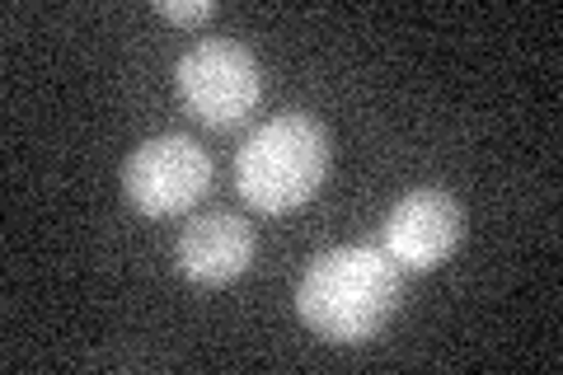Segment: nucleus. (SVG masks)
<instances>
[{"mask_svg":"<svg viewBox=\"0 0 563 375\" xmlns=\"http://www.w3.org/2000/svg\"><path fill=\"white\" fill-rule=\"evenodd\" d=\"M399 300L404 282L385 249L339 244L306 267L296 287V315L329 343H366L390 324Z\"/></svg>","mask_w":563,"mask_h":375,"instance_id":"f257e3e1","label":"nucleus"},{"mask_svg":"<svg viewBox=\"0 0 563 375\" xmlns=\"http://www.w3.org/2000/svg\"><path fill=\"white\" fill-rule=\"evenodd\" d=\"M329 174V136L306 113H282L244 136L235 155V188L254 211H282L306 207L320 192Z\"/></svg>","mask_w":563,"mask_h":375,"instance_id":"f03ea898","label":"nucleus"},{"mask_svg":"<svg viewBox=\"0 0 563 375\" xmlns=\"http://www.w3.org/2000/svg\"><path fill=\"white\" fill-rule=\"evenodd\" d=\"M174 89H179L184 109L198 122L231 132L240 122H250V113L258 109L263 76L250 47H240L231 38H207V43H192L179 57Z\"/></svg>","mask_w":563,"mask_h":375,"instance_id":"7ed1b4c3","label":"nucleus"},{"mask_svg":"<svg viewBox=\"0 0 563 375\" xmlns=\"http://www.w3.org/2000/svg\"><path fill=\"white\" fill-rule=\"evenodd\" d=\"M207 184H211V159L198 141L184 132L141 141L132 159L122 165V192H128V202L151 221L184 217L188 207H198Z\"/></svg>","mask_w":563,"mask_h":375,"instance_id":"20e7f679","label":"nucleus"},{"mask_svg":"<svg viewBox=\"0 0 563 375\" xmlns=\"http://www.w3.org/2000/svg\"><path fill=\"white\" fill-rule=\"evenodd\" d=\"M455 244H461V207L442 188L409 192L380 221V249L395 267H409V273H428V267L446 263Z\"/></svg>","mask_w":563,"mask_h":375,"instance_id":"39448f33","label":"nucleus"},{"mask_svg":"<svg viewBox=\"0 0 563 375\" xmlns=\"http://www.w3.org/2000/svg\"><path fill=\"white\" fill-rule=\"evenodd\" d=\"M174 263L188 282L198 287H225L250 273L254 263V230L244 225L235 211H207L184 225L179 244H174Z\"/></svg>","mask_w":563,"mask_h":375,"instance_id":"423d86ee","label":"nucleus"},{"mask_svg":"<svg viewBox=\"0 0 563 375\" xmlns=\"http://www.w3.org/2000/svg\"><path fill=\"white\" fill-rule=\"evenodd\" d=\"M155 14L169 24H202L217 14V0H155Z\"/></svg>","mask_w":563,"mask_h":375,"instance_id":"0eeeda50","label":"nucleus"}]
</instances>
